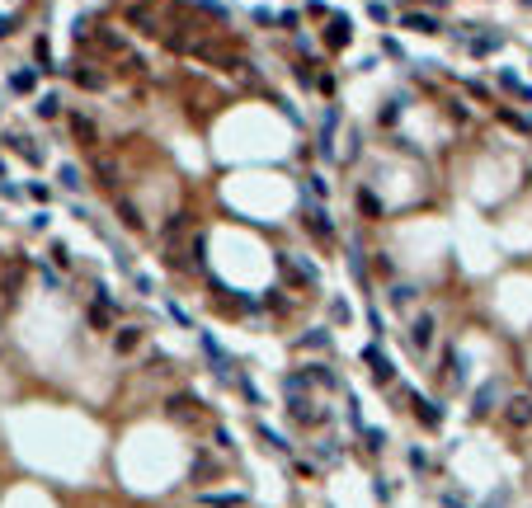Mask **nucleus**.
<instances>
[{
  "label": "nucleus",
  "instance_id": "nucleus-1",
  "mask_svg": "<svg viewBox=\"0 0 532 508\" xmlns=\"http://www.w3.org/2000/svg\"><path fill=\"white\" fill-rule=\"evenodd\" d=\"M500 419H504L509 433H528V428H532V396H513V400H504Z\"/></svg>",
  "mask_w": 532,
  "mask_h": 508
},
{
  "label": "nucleus",
  "instance_id": "nucleus-2",
  "mask_svg": "<svg viewBox=\"0 0 532 508\" xmlns=\"http://www.w3.org/2000/svg\"><path fill=\"white\" fill-rule=\"evenodd\" d=\"M24 283H28V264L24 259H5V268H0V292H5V301H19Z\"/></svg>",
  "mask_w": 532,
  "mask_h": 508
},
{
  "label": "nucleus",
  "instance_id": "nucleus-3",
  "mask_svg": "<svg viewBox=\"0 0 532 508\" xmlns=\"http://www.w3.org/2000/svg\"><path fill=\"white\" fill-rule=\"evenodd\" d=\"M433 329H438V321H433V316H415V321H410V334H405V339H410V348H415V353H428V348H433Z\"/></svg>",
  "mask_w": 532,
  "mask_h": 508
},
{
  "label": "nucleus",
  "instance_id": "nucleus-4",
  "mask_svg": "<svg viewBox=\"0 0 532 508\" xmlns=\"http://www.w3.org/2000/svg\"><path fill=\"white\" fill-rule=\"evenodd\" d=\"M363 363L373 367V381H377V386H396V363H391V358H386V353H382L377 344L363 353Z\"/></svg>",
  "mask_w": 532,
  "mask_h": 508
},
{
  "label": "nucleus",
  "instance_id": "nucleus-5",
  "mask_svg": "<svg viewBox=\"0 0 532 508\" xmlns=\"http://www.w3.org/2000/svg\"><path fill=\"white\" fill-rule=\"evenodd\" d=\"M288 414H293V424H302V428H320L330 419V409H325V405H311V400H293Z\"/></svg>",
  "mask_w": 532,
  "mask_h": 508
},
{
  "label": "nucleus",
  "instance_id": "nucleus-6",
  "mask_svg": "<svg viewBox=\"0 0 532 508\" xmlns=\"http://www.w3.org/2000/svg\"><path fill=\"white\" fill-rule=\"evenodd\" d=\"M85 321H90V329H99V334L113 329V301H108V296H95V301L85 306Z\"/></svg>",
  "mask_w": 532,
  "mask_h": 508
},
{
  "label": "nucleus",
  "instance_id": "nucleus-7",
  "mask_svg": "<svg viewBox=\"0 0 532 508\" xmlns=\"http://www.w3.org/2000/svg\"><path fill=\"white\" fill-rule=\"evenodd\" d=\"M410 414H415L428 433H433V428H443V409H438L433 400H424V396H410Z\"/></svg>",
  "mask_w": 532,
  "mask_h": 508
},
{
  "label": "nucleus",
  "instance_id": "nucleus-8",
  "mask_svg": "<svg viewBox=\"0 0 532 508\" xmlns=\"http://www.w3.org/2000/svg\"><path fill=\"white\" fill-rule=\"evenodd\" d=\"M141 339H146L141 325H123V329H113V353H137Z\"/></svg>",
  "mask_w": 532,
  "mask_h": 508
},
{
  "label": "nucleus",
  "instance_id": "nucleus-9",
  "mask_svg": "<svg viewBox=\"0 0 532 508\" xmlns=\"http://www.w3.org/2000/svg\"><path fill=\"white\" fill-rule=\"evenodd\" d=\"M198 409H203L198 396H170V400H165V414H170V419H198Z\"/></svg>",
  "mask_w": 532,
  "mask_h": 508
},
{
  "label": "nucleus",
  "instance_id": "nucleus-10",
  "mask_svg": "<svg viewBox=\"0 0 532 508\" xmlns=\"http://www.w3.org/2000/svg\"><path fill=\"white\" fill-rule=\"evenodd\" d=\"M184 231H188V212H170L165 221H160V241H165V245H175Z\"/></svg>",
  "mask_w": 532,
  "mask_h": 508
},
{
  "label": "nucleus",
  "instance_id": "nucleus-11",
  "mask_svg": "<svg viewBox=\"0 0 532 508\" xmlns=\"http://www.w3.org/2000/svg\"><path fill=\"white\" fill-rule=\"evenodd\" d=\"M306 226H311L316 241H335V226H330V216L320 212V207H306Z\"/></svg>",
  "mask_w": 532,
  "mask_h": 508
},
{
  "label": "nucleus",
  "instance_id": "nucleus-12",
  "mask_svg": "<svg viewBox=\"0 0 532 508\" xmlns=\"http://www.w3.org/2000/svg\"><path fill=\"white\" fill-rule=\"evenodd\" d=\"M358 212L368 216V221H377V216L386 212V207H382V198H377L373 188H358Z\"/></svg>",
  "mask_w": 532,
  "mask_h": 508
},
{
  "label": "nucleus",
  "instance_id": "nucleus-13",
  "mask_svg": "<svg viewBox=\"0 0 532 508\" xmlns=\"http://www.w3.org/2000/svg\"><path fill=\"white\" fill-rule=\"evenodd\" d=\"M123 14H128V24H137L141 33H156V19H151V10H146V5H128Z\"/></svg>",
  "mask_w": 532,
  "mask_h": 508
},
{
  "label": "nucleus",
  "instance_id": "nucleus-14",
  "mask_svg": "<svg viewBox=\"0 0 532 508\" xmlns=\"http://www.w3.org/2000/svg\"><path fill=\"white\" fill-rule=\"evenodd\" d=\"M495 396H500V386H495V381H485V386L476 391V405H471V414H476V419H485V414H490V400H495Z\"/></svg>",
  "mask_w": 532,
  "mask_h": 508
},
{
  "label": "nucleus",
  "instance_id": "nucleus-15",
  "mask_svg": "<svg viewBox=\"0 0 532 508\" xmlns=\"http://www.w3.org/2000/svg\"><path fill=\"white\" fill-rule=\"evenodd\" d=\"M118 216H123V226H128V231H141V226H146V221H141V212H137V203H128V198L118 203Z\"/></svg>",
  "mask_w": 532,
  "mask_h": 508
},
{
  "label": "nucleus",
  "instance_id": "nucleus-16",
  "mask_svg": "<svg viewBox=\"0 0 532 508\" xmlns=\"http://www.w3.org/2000/svg\"><path fill=\"white\" fill-rule=\"evenodd\" d=\"M208 508H245V494H203Z\"/></svg>",
  "mask_w": 532,
  "mask_h": 508
},
{
  "label": "nucleus",
  "instance_id": "nucleus-17",
  "mask_svg": "<svg viewBox=\"0 0 532 508\" xmlns=\"http://www.w3.org/2000/svg\"><path fill=\"white\" fill-rule=\"evenodd\" d=\"M71 128H76V136L85 141V146H95V141H99V132H95V123H90V118H80V113L71 118Z\"/></svg>",
  "mask_w": 532,
  "mask_h": 508
},
{
  "label": "nucleus",
  "instance_id": "nucleus-18",
  "mask_svg": "<svg viewBox=\"0 0 532 508\" xmlns=\"http://www.w3.org/2000/svg\"><path fill=\"white\" fill-rule=\"evenodd\" d=\"M283 386H288V396H302V391H311V372H288V381H283Z\"/></svg>",
  "mask_w": 532,
  "mask_h": 508
},
{
  "label": "nucleus",
  "instance_id": "nucleus-19",
  "mask_svg": "<svg viewBox=\"0 0 532 508\" xmlns=\"http://www.w3.org/2000/svg\"><path fill=\"white\" fill-rule=\"evenodd\" d=\"M259 438H264V443H268V447H273V452H293V443H288L283 433H273V428H268V424H259Z\"/></svg>",
  "mask_w": 532,
  "mask_h": 508
},
{
  "label": "nucleus",
  "instance_id": "nucleus-20",
  "mask_svg": "<svg viewBox=\"0 0 532 508\" xmlns=\"http://www.w3.org/2000/svg\"><path fill=\"white\" fill-rule=\"evenodd\" d=\"M405 28H415V33H438V19H433V14H410Z\"/></svg>",
  "mask_w": 532,
  "mask_h": 508
},
{
  "label": "nucleus",
  "instance_id": "nucleus-21",
  "mask_svg": "<svg viewBox=\"0 0 532 508\" xmlns=\"http://www.w3.org/2000/svg\"><path fill=\"white\" fill-rule=\"evenodd\" d=\"M348 38H353V33H348V19H335V24H330V48H344Z\"/></svg>",
  "mask_w": 532,
  "mask_h": 508
},
{
  "label": "nucleus",
  "instance_id": "nucleus-22",
  "mask_svg": "<svg viewBox=\"0 0 532 508\" xmlns=\"http://www.w3.org/2000/svg\"><path fill=\"white\" fill-rule=\"evenodd\" d=\"M188 5H198V10H203L208 19H217V24L226 19V5H217V0H188Z\"/></svg>",
  "mask_w": 532,
  "mask_h": 508
},
{
  "label": "nucleus",
  "instance_id": "nucleus-23",
  "mask_svg": "<svg viewBox=\"0 0 532 508\" xmlns=\"http://www.w3.org/2000/svg\"><path fill=\"white\" fill-rule=\"evenodd\" d=\"M76 85H85V90H99V85H104V76H99V71H80V66H76Z\"/></svg>",
  "mask_w": 532,
  "mask_h": 508
},
{
  "label": "nucleus",
  "instance_id": "nucleus-24",
  "mask_svg": "<svg viewBox=\"0 0 532 508\" xmlns=\"http://www.w3.org/2000/svg\"><path fill=\"white\" fill-rule=\"evenodd\" d=\"M198 476H203V480H213V476H217V461L208 452H198ZM203 480H198V485H203Z\"/></svg>",
  "mask_w": 532,
  "mask_h": 508
},
{
  "label": "nucleus",
  "instance_id": "nucleus-25",
  "mask_svg": "<svg viewBox=\"0 0 532 508\" xmlns=\"http://www.w3.org/2000/svg\"><path fill=\"white\" fill-rule=\"evenodd\" d=\"M57 104H61L57 94H43V99H38V118H57Z\"/></svg>",
  "mask_w": 532,
  "mask_h": 508
},
{
  "label": "nucleus",
  "instance_id": "nucleus-26",
  "mask_svg": "<svg viewBox=\"0 0 532 508\" xmlns=\"http://www.w3.org/2000/svg\"><path fill=\"white\" fill-rule=\"evenodd\" d=\"M363 438H368V452H382V447H386V433H377V428H368Z\"/></svg>",
  "mask_w": 532,
  "mask_h": 508
},
{
  "label": "nucleus",
  "instance_id": "nucleus-27",
  "mask_svg": "<svg viewBox=\"0 0 532 508\" xmlns=\"http://www.w3.org/2000/svg\"><path fill=\"white\" fill-rule=\"evenodd\" d=\"M391 301H396V306H410V301H415V287H391Z\"/></svg>",
  "mask_w": 532,
  "mask_h": 508
},
{
  "label": "nucleus",
  "instance_id": "nucleus-28",
  "mask_svg": "<svg viewBox=\"0 0 532 508\" xmlns=\"http://www.w3.org/2000/svg\"><path fill=\"white\" fill-rule=\"evenodd\" d=\"M330 344V334H325V329H316V334H306V339H302V348H325Z\"/></svg>",
  "mask_w": 532,
  "mask_h": 508
},
{
  "label": "nucleus",
  "instance_id": "nucleus-29",
  "mask_svg": "<svg viewBox=\"0 0 532 508\" xmlns=\"http://www.w3.org/2000/svg\"><path fill=\"white\" fill-rule=\"evenodd\" d=\"M61 184H66V188L80 184V170H76V165H61Z\"/></svg>",
  "mask_w": 532,
  "mask_h": 508
},
{
  "label": "nucleus",
  "instance_id": "nucleus-30",
  "mask_svg": "<svg viewBox=\"0 0 532 508\" xmlns=\"http://www.w3.org/2000/svg\"><path fill=\"white\" fill-rule=\"evenodd\" d=\"M95 174H99V184H118V179H113V165H108V161L95 165Z\"/></svg>",
  "mask_w": 532,
  "mask_h": 508
},
{
  "label": "nucleus",
  "instance_id": "nucleus-31",
  "mask_svg": "<svg viewBox=\"0 0 532 508\" xmlns=\"http://www.w3.org/2000/svg\"><path fill=\"white\" fill-rule=\"evenodd\" d=\"M52 259L66 268V264H71V250H66V245H52Z\"/></svg>",
  "mask_w": 532,
  "mask_h": 508
},
{
  "label": "nucleus",
  "instance_id": "nucleus-32",
  "mask_svg": "<svg viewBox=\"0 0 532 508\" xmlns=\"http://www.w3.org/2000/svg\"><path fill=\"white\" fill-rule=\"evenodd\" d=\"M410 466H415V471H428V456L415 447V452H410Z\"/></svg>",
  "mask_w": 532,
  "mask_h": 508
},
{
  "label": "nucleus",
  "instance_id": "nucleus-33",
  "mask_svg": "<svg viewBox=\"0 0 532 508\" xmlns=\"http://www.w3.org/2000/svg\"><path fill=\"white\" fill-rule=\"evenodd\" d=\"M14 90H33V71H19V76H14Z\"/></svg>",
  "mask_w": 532,
  "mask_h": 508
},
{
  "label": "nucleus",
  "instance_id": "nucleus-34",
  "mask_svg": "<svg viewBox=\"0 0 532 508\" xmlns=\"http://www.w3.org/2000/svg\"><path fill=\"white\" fill-rule=\"evenodd\" d=\"M5 33H14V19H0V38H5Z\"/></svg>",
  "mask_w": 532,
  "mask_h": 508
},
{
  "label": "nucleus",
  "instance_id": "nucleus-35",
  "mask_svg": "<svg viewBox=\"0 0 532 508\" xmlns=\"http://www.w3.org/2000/svg\"><path fill=\"white\" fill-rule=\"evenodd\" d=\"M528 5H532V0H528Z\"/></svg>",
  "mask_w": 532,
  "mask_h": 508
}]
</instances>
